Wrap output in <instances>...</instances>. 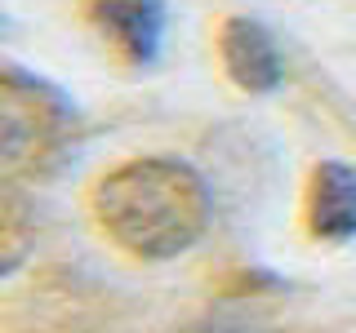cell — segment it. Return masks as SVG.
I'll use <instances>...</instances> for the list:
<instances>
[{"label": "cell", "mask_w": 356, "mask_h": 333, "mask_svg": "<svg viewBox=\"0 0 356 333\" xmlns=\"http://www.w3.org/2000/svg\"><path fill=\"white\" fill-rule=\"evenodd\" d=\"M76 147V103L36 71L0 67V169L49 173Z\"/></svg>", "instance_id": "2"}, {"label": "cell", "mask_w": 356, "mask_h": 333, "mask_svg": "<svg viewBox=\"0 0 356 333\" xmlns=\"http://www.w3.org/2000/svg\"><path fill=\"white\" fill-rule=\"evenodd\" d=\"M36 249V205L22 191V182H14L0 169V280L14 275Z\"/></svg>", "instance_id": "6"}, {"label": "cell", "mask_w": 356, "mask_h": 333, "mask_svg": "<svg viewBox=\"0 0 356 333\" xmlns=\"http://www.w3.org/2000/svg\"><path fill=\"white\" fill-rule=\"evenodd\" d=\"M85 18L107 40V49L134 71H147L161 58L165 27H170L165 0H89Z\"/></svg>", "instance_id": "3"}, {"label": "cell", "mask_w": 356, "mask_h": 333, "mask_svg": "<svg viewBox=\"0 0 356 333\" xmlns=\"http://www.w3.org/2000/svg\"><path fill=\"white\" fill-rule=\"evenodd\" d=\"M218 62L227 71V80L245 94H272L285 80L281 44L250 14H232L218 22Z\"/></svg>", "instance_id": "4"}, {"label": "cell", "mask_w": 356, "mask_h": 333, "mask_svg": "<svg viewBox=\"0 0 356 333\" xmlns=\"http://www.w3.org/2000/svg\"><path fill=\"white\" fill-rule=\"evenodd\" d=\"M89 218L125 258L170 262L209 231L214 196L196 164L178 155H129L94 178Z\"/></svg>", "instance_id": "1"}, {"label": "cell", "mask_w": 356, "mask_h": 333, "mask_svg": "<svg viewBox=\"0 0 356 333\" xmlns=\"http://www.w3.org/2000/svg\"><path fill=\"white\" fill-rule=\"evenodd\" d=\"M303 227L321 244L356 240V169L343 160L312 164L303 187Z\"/></svg>", "instance_id": "5"}]
</instances>
